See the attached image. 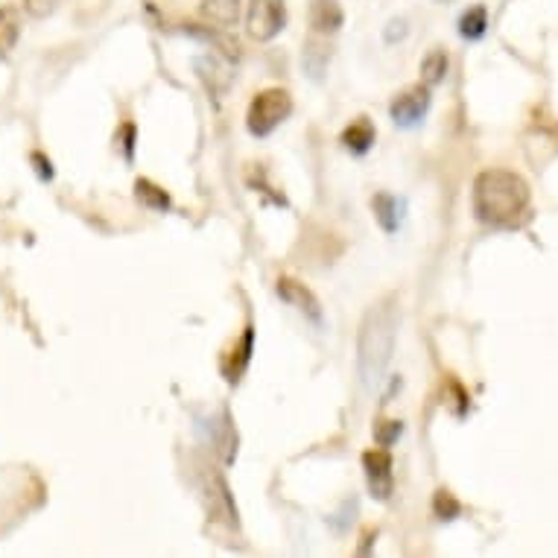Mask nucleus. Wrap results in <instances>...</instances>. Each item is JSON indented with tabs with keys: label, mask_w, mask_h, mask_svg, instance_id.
Wrapping results in <instances>:
<instances>
[{
	"label": "nucleus",
	"mask_w": 558,
	"mask_h": 558,
	"mask_svg": "<svg viewBox=\"0 0 558 558\" xmlns=\"http://www.w3.org/2000/svg\"><path fill=\"white\" fill-rule=\"evenodd\" d=\"M530 202V184L512 170H483L474 179V214L483 226L512 229L526 217Z\"/></svg>",
	"instance_id": "nucleus-1"
},
{
	"label": "nucleus",
	"mask_w": 558,
	"mask_h": 558,
	"mask_svg": "<svg viewBox=\"0 0 558 558\" xmlns=\"http://www.w3.org/2000/svg\"><path fill=\"white\" fill-rule=\"evenodd\" d=\"M398 322H401V311H398V295H384L380 302H375L366 311L363 322H360L357 333V368L363 384L368 389H375L384 380L386 368L392 363L395 339H398Z\"/></svg>",
	"instance_id": "nucleus-2"
},
{
	"label": "nucleus",
	"mask_w": 558,
	"mask_h": 558,
	"mask_svg": "<svg viewBox=\"0 0 558 558\" xmlns=\"http://www.w3.org/2000/svg\"><path fill=\"white\" fill-rule=\"evenodd\" d=\"M290 111H293V97H290V92H284V88H264V92L255 94V100L248 102V132L257 137H266L290 118Z\"/></svg>",
	"instance_id": "nucleus-3"
},
{
	"label": "nucleus",
	"mask_w": 558,
	"mask_h": 558,
	"mask_svg": "<svg viewBox=\"0 0 558 558\" xmlns=\"http://www.w3.org/2000/svg\"><path fill=\"white\" fill-rule=\"evenodd\" d=\"M287 24V0H248L246 27L255 41H272Z\"/></svg>",
	"instance_id": "nucleus-4"
},
{
	"label": "nucleus",
	"mask_w": 558,
	"mask_h": 558,
	"mask_svg": "<svg viewBox=\"0 0 558 558\" xmlns=\"http://www.w3.org/2000/svg\"><path fill=\"white\" fill-rule=\"evenodd\" d=\"M430 109V88L427 85H410L403 88L389 106V114L398 126H415Z\"/></svg>",
	"instance_id": "nucleus-5"
},
{
	"label": "nucleus",
	"mask_w": 558,
	"mask_h": 558,
	"mask_svg": "<svg viewBox=\"0 0 558 558\" xmlns=\"http://www.w3.org/2000/svg\"><path fill=\"white\" fill-rule=\"evenodd\" d=\"M363 471H366V483L372 497H377V500H389L395 488L392 457H389L386 450H366V453H363Z\"/></svg>",
	"instance_id": "nucleus-6"
},
{
	"label": "nucleus",
	"mask_w": 558,
	"mask_h": 558,
	"mask_svg": "<svg viewBox=\"0 0 558 558\" xmlns=\"http://www.w3.org/2000/svg\"><path fill=\"white\" fill-rule=\"evenodd\" d=\"M275 293L281 295V302H287L290 307L302 313L304 319H311L313 325H322V304L319 299L302 284V281H295V278H278V284H275Z\"/></svg>",
	"instance_id": "nucleus-7"
},
{
	"label": "nucleus",
	"mask_w": 558,
	"mask_h": 558,
	"mask_svg": "<svg viewBox=\"0 0 558 558\" xmlns=\"http://www.w3.org/2000/svg\"><path fill=\"white\" fill-rule=\"evenodd\" d=\"M342 7H339V0H311V27L313 33H319V36H330V33H337L342 27Z\"/></svg>",
	"instance_id": "nucleus-8"
},
{
	"label": "nucleus",
	"mask_w": 558,
	"mask_h": 558,
	"mask_svg": "<svg viewBox=\"0 0 558 558\" xmlns=\"http://www.w3.org/2000/svg\"><path fill=\"white\" fill-rule=\"evenodd\" d=\"M202 15L211 21L214 27L229 29L240 19V0H202Z\"/></svg>",
	"instance_id": "nucleus-9"
},
{
	"label": "nucleus",
	"mask_w": 558,
	"mask_h": 558,
	"mask_svg": "<svg viewBox=\"0 0 558 558\" xmlns=\"http://www.w3.org/2000/svg\"><path fill=\"white\" fill-rule=\"evenodd\" d=\"M372 211H375L377 222L386 234H395L398 226H401V202L395 199L392 193H377L372 199Z\"/></svg>",
	"instance_id": "nucleus-10"
},
{
	"label": "nucleus",
	"mask_w": 558,
	"mask_h": 558,
	"mask_svg": "<svg viewBox=\"0 0 558 558\" xmlns=\"http://www.w3.org/2000/svg\"><path fill=\"white\" fill-rule=\"evenodd\" d=\"M342 144H345L351 153L363 156V153H368V149H372V144H375V126H372L368 120L360 118L357 123H351V126L342 132Z\"/></svg>",
	"instance_id": "nucleus-11"
},
{
	"label": "nucleus",
	"mask_w": 558,
	"mask_h": 558,
	"mask_svg": "<svg viewBox=\"0 0 558 558\" xmlns=\"http://www.w3.org/2000/svg\"><path fill=\"white\" fill-rule=\"evenodd\" d=\"M21 38V19L19 12L7 7L0 10V56H10V50L19 45Z\"/></svg>",
	"instance_id": "nucleus-12"
},
{
	"label": "nucleus",
	"mask_w": 558,
	"mask_h": 558,
	"mask_svg": "<svg viewBox=\"0 0 558 558\" xmlns=\"http://www.w3.org/2000/svg\"><path fill=\"white\" fill-rule=\"evenodd\" d=\"M448 53L445 50H430V53L424 56L422 62V80L427 88H433V85H439L445 76H448Z\"/></svg>",
	"instance_id": "nucleus-13"
},
{
	"label": "nucleus",
	"mask_w": 558,
	"mask_h": 558,
	"mask_svg": "<svg viewBox=\"0 0 558 558\" xmlns=\"http://www.w3.org/2000/svg\"><path fill=\"white\" fill-rule=\"evenodd\" d=\"M485 27H488V12H485V7H474V10H468L465 15L459 19V36L468 38V41L483 38Z\"/></svg>",
	"instance_id": "nucleus-14"
},
{
	"label": "nucleus",
	"mask_w": 558,
	"mask_h": 558,
	"mask_svg": "<svg viewBox=\"0 0 558 558\" xmlns=\"http://www.w3.org/2000/svg\"><path fill=\"white\" fill-rule=\"evenodd\" d=\"M135 193H137V199L144 202L147 208H153V211H167V208H170V196H167L158 184L149 182V179H137Z\"/></svg>",
	"instance_id": "nucleus-15"
},
{
	"label": "nucleus",
	"mask_w": 558,
	"mask_h": 558,
	"mask_svg": "<svg viewBox=\"0 0 558 558\" xmlns=\"http://www.w3.org/2000/svg\"><path fill=\"white\" fill-rule=\"evenodd\" d=\"M252 339H255V333H252V328H246V330H243V337H240L238 345H234V351H231V354H229V360L238 357V363H234V366L229 368V375H226L231 380V384H238L240 375L246 372L248 357H252Z\"/></svg>",
	"instance_id": "nucleus-16"
},
{
	"label": "nucleus",
	"mask_w": 558,
	"mask_h": 558,
	"mask_svg": "<svg viewBox=\"0 0 558 558\" xmlns=\"http://www.w3.org/2000/svg\"><path fill=\"white\" fill-rule=\"evenodd\" d=\"M433 509H436V514H439L441 521H453V518H459V512H462V506H459V500L450 492H436V500H433Z\"/></svg>",
	"instance_id": "nucleus-17"
},
{
	"label": "nucleus",
	"mask_w": 558,
	"mask_h": 558,
	"mask_svg": "<svg viewBox=\"0 0 558 558\" xmlns=\"http://www.w3.org/2000/svg\"><path fill=\"white\" fill-rule=\"evenodd\" d=\"M59 3H62V0H24V10H27V15H33V19H47V15H53V12L59 10Z\"/></svg>",
	"instance_id": "nucleus-18"
},
{
	"label": "nucleus",
	"mask_w": 558,
	"mask_h": 558,
	"mask_svg": "<svg viewBox=\"0 0 558 558\" xmlns=\"http://www.w3.org/2000/svg\"><path fill=\"white\" fill-rule=\"evenodd\" d=\"M398 436H401V422H384L377 427V441H380V448H389Z\"/></svg>",
	"instance_id": "nucleus-19"
},
{
	"label": "nucleus",
	"mask_w": 558,
	"mask_h": 558,
	"mask_svg": "<svg viewBox=\"0 0 558 558\" xmlns=\"http://www.w3.org/2000/svg\"><path fill=\"white\" fill-rule=\"evenodd\" d=\"M132 147H135V126L129 123V126H123V149H126V158H132Z\"/></svg>",
	"instance_id": "nucleus-20"
},
{
	"label": "nucleus",
	"mask_w": 558,
	"mask_h": 558,
	"mask_svg": "<svg viewBox=\"0 0 558 558\" xmlns=\"http://www.w3.org/2000/svg\"><path fill=\"white\" fill-rule=\"evenodd\" d=\"M33 161H36V165H38V175H41V179H53L50 161H45V156H41V153H36V156H33Z\"/></svg>",
	"instance_id": "nucleus-21"
}]
</instances>
